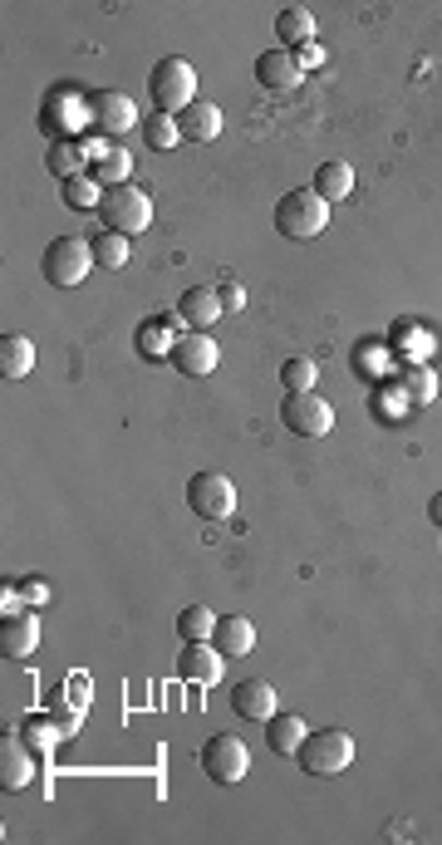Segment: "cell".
<instances>
[{
	"instance_id": "cell-1",
	"label": "cell",
	"mask_w": 442,
	"mask_h": 845,
	"mask_svg": "<svg viewBox=\"0 0 442 845\" xmlns=\"http://www.w3.org/2000/svg\"><path fill=\"white\" fill-rule=\"evenodd\" d=\"M147 98H153L157 114H172L177 118L182 108L196 104V69L187 64V59H177V55L157 59V69L147 74Z\"/></svg>"
},
{
	"instance_id": "cell-2",
	"label": "cell",
	"mask_w": 442,
	"mask_h": 845,
	"mask_svg": "<svg viewBox=\"0 0 442 845\" xmlns=\"http://www.w3.org/2000/svg\"><path fill=\"white\" fill-rule=\"evenodd\" d=\"M330 226V202H324L314 187H300V192H285L275 202V231L290 236V241H310Z\"/></svg>"
},
{
	"instance_id": "cell-3",
	"label": "cell",
	"mask_w": 442,
	"mask_h": 845,
	"mask_svg": "<svg viewBox=\"0 0 442 845\" xmlns=\"http://www.w3.org/2000/svg\"><path fill=\"white\" fill-rule=\"evenodd\" d=\"M98 222L104 231H118V236H138L153 226V197L143 187L123 182V187H108L104 192V206H98Z\"/></svg>"
},
{
	"instance_id": "cell-4",
	"label": "cell",
	"mask_w": 442,
	"mask_h": 845,
	"mask_svg": "<svg viewBox=\"0 0 442 845\" xmlns=\"http://www.w3.org/2000/svg\"><path fill=\"white\" fill-rule=\"evenodd\" d=\"M304 776H339L344 766L354 762V737L344 727H324V733H310L295 752Z\"/></svg>"
},
{
	"instance_id": "cell-5",
	"label": "cell",
	"mask_w": 442,
	"mask_h": 845,
	"mask_svg": "<svg viewBox=\"0 0 442 845\" xmlns=\"http://www.w3.org/2000/svg\"><path fill=\"white\" fill-rule=\"evenodd\" d=\"M88 265H94V246L79 241V236H55L45 246V281L59 285V290H74V285L88 281Z\"/></svg>"
},
{
	"instance_id": "cell-6",
	"label": "cell",
	"mask_w": 442,
	"mask_h": 845,
	"mask_svg": "<svg viewBox=\"0 0 442 845\" xmlns=\"http://www.w3.org/2000/svg\"><path fill=\"white\" fill-rule=\"evenodd\" d=\"M187 507L202 521H226L236 511V487L226 472H192L187 481Z\"/></svg>"
},
{
	"instance_id": "cell-7",
	"label": "cell",
	"mask_w": 442,
	"mask_h": 845,
	"mask_svg": "<svg viewBox=\"0 0 442 845\" xmlns=\"http://www.w3.org/2000/svg\"><path fill=\"white\" fill-rule=\"evenodd\" d=\"M202 772L212 776L216 786H236L251 776V752H246L241 737L216 733V737H206V747H202Z\"/></svg>"
},
{
	"instance_id": "cell-8",
	"label": "cell",
	"mask_w": 442,
	"mask_h": 845,
	"mask_svg": "<svg viewBox=\"0 0 442 845\" xmlns=\"http://www.w3.org/2000/svg\"><path fill=\"white\" fill-rule=\"evenodd\" d=\"M280 422L295 432V438H324V432L334 428V408L330 398H320V393H285L280 398Z\"/></svg>"
},
{
	"instance_id": "cell-9",
	"label": "cell",
	"mask_w": 442,
	"mask_h": 845,
	"mask_svg": "<svg viewBox=\"0 0 442 845\" xmlns=\"http://www.w3.org/2000/svg\"><path fill=\"white\" fill-rule=\"evenodd\" d=\"M84 108H88V128H94L98 138H108V143H114V138H123L128 128L138 123L133 98L118 94V88H94Z\"/></svg>"
},
{
	"instance_id": "cell-10",
	"label": "cell",
	"mask_w": 442,
	"mask_h": 845,
	"mask_svg": "<svg viewBox=\"0 0 442 845\" xmlns=\"http://www.w3.org/2000/svg\"><path fill=\"white\" fill-rule=\"evenodd\" d=\"M216 364H222V349H216V340L206 330L177 334V344H172V369L182 373V379H206Z\"/></svg>"
},
{
	"instance_id": "cell-11",
	"label": "cell",
	"mask_w": 442,
	"mask_h": 845,
	"mask_svg": "<svg viewBox=\"0 0 442 845\" xmlns=\"http://www.w3.org/2000/svg\"><path fill=\"white\" fill-rule=\"evenodd\" d=\"M39 757L45 752H35V747L25 742V737H0V786H5V792H25L29 782H35L39 776Z\"/></svg>"
},
{
	"instance_id": "cell-12",
	"label": "cell",
	"mask_w": 442,
	"mask_h": 845,
	"mask_svg": "<svg viewBox=\"0 0 442 845\" xmlns=\"http://www.w3.org/2000/svg\"><path fill=\"white\" fill-rule=\"evenodd\" d=\"M304 69L300 59H295V49H265V55H255V84L271 88V94H290V88H300Z\"/></svg>"
},
{
	"instance_id": "cell-13",
	"label": "cell",
	"mask_w": 442,
	"mask_h": 845,
	"mask_svg": "<svg viewBox=\"0 0 442 845\" xmlns=\"http://www.w3.org/2000/svg\"><path fill=\"white\" fill-rule=\"evenodd\" d=\"M177 674H182L187 683L212 688V683H222L226 658H222V648H216L212 639H202V644H187L182 654H177Z\"/></svg>"
},
{
	"instance_id": "cell-14",
	"label": "cell",
	"mask_w": 442,
	"mask_h": 845,
	"mask_svg": "<svg viewBox=\"0 0 442 845\" xmlns=\"http://www.w3.org/2000/svg\"><path fill=\"white\" fill-rule=\"evenodd\" d=\"M231 707L236 717H246V723H271L280 707H275V688L265 683V678H246V683L231 688Z\"/></svg>"
},
{
	"instance_id": "cell-15",
	"label": "cell",
	"mask_w": 442,
	"mask_h": 845,
	"mask_svg": "<svg viewBox=\"0 0 442 845\" xmlns=\"http://www.w3.org/2000/svg\"><path fill=\"white\" fill-rule=\"evenodd\" d=\"M35 644H39V619L29 615V609L0 619V654L5 658H29L35 654Z\"/></svg>"
},
{
	"instance_id": "cell-16",
	"label": "cell",
	"mask_w": 442,
	"mask_h": 845,
	"mask_svg": "<svg viewBox=\"0 0 442 845\" xmlns=\"http://www.w3.org/2000/svg\"><path fill=\"white\" fill-rule=\"evenodd\" d=\"M177 314H182V324H192V330H212L226 310H222V295H216L212 285H192V290H182V300H177Z\"/></svg>"
},
{
	"instance_id": "cell-17",
	"label": "cell",
	"mask_w": 442,
	"mask_h": 845,
	"mask_svg": "<svg viewBox=\"0 0 442 845\" xmlns=\"http://www.w3.org/2000/svg\"><path fill=\"white\" fill-rule=\"evenodd\" d=\"M177 133H182V143H212V138L222 133V108H216L212 98H196L192 108L177 114Z\"/></svg>"
},
{
	"instance_id": "cell-18",
	"label": "cell",
	"mask_w": 442,
	"mask_h": 845,
	"mask_svg": "<svg viewBox=\"0 0 442 845\" xmlns=\"http://www.w3.org/2000/svg\"><path fill=\"white\" fill-rule=\"evenodd\" d=\"M212 644L222 648V658H246L255 648V624L246 615H222L212 629Z\"/></svg>"
},
{
	"instance_id": "cell-19",
	"label": "cell",
	"mask_w": 442,
	"mask_h": 845,
	"mask_svg": "<svg viewBox=\"0 0 442 845\" xmlns=\"http://www.w3.org/2000/svg\"><path fill=\"white\" fill-rule=\"evenodd\" d=\"M35 369V340L29 334H0V379L20 383Z\"/></svg>"
},
{
	"instance_id": "cell-20",
	"label": "cell",
	"mask_w": 442,
	"mask_h": 845,
	"mask_svg": "<svg viewBox=\"0 0 442 845\" xmlns=\"http://www.w3.org/2000/svg\"><path fill=\"white\" fill-rule=\"evenodd\" d=\"M304 737H310V727H304V717H295V713H275L271 723H265V742H271L275 757H295Z\"/></svg>"
},
{
	"instance_id": "cell-21",
	"label": "cell",
	"mask_w": 442,
	"mask_h": 845,
	"mask_svg": "<svg viewBox=\"0 0 442 845\" xmlns=\"http://www.w3.org/2000/svg\"><path fill=\"white\" fill-rule=\"evenodd\" d=\"M177 320H182V314H157V320L138 324V349H143V359H163V354H172V344H177L172 324Z\"/></svg>"
},
{
	"instance_id": "cell-22",
	"label": "cell",
	"mask_w": 442,
	"mask_h": 845,
	"mask_svg": "<svg viewBox=\"0 0 442 845\" xmlns=\"http://www.w3.org/2000/svg\"><path fill=\"white\" fill-rule=\"evenodd\" d=\"M275 35H280V49H300L314 39V15L304 5H285L275 15Z\"/></svg>"
},
{
	"instance_id": "cell-23",
	"label": "cell",
	"mask_w": 442,
	"mask_h": 845,
	"mask_svg": "<svg viewBox=\"0 0 442 845\" xmlns=\"http://www.w3.org/2000/svg\"><path fill=\"white\" fill-rule=\"evenodd\" d=\"M104 192L108 187L98 182L94 172H79V177H69V182L59 187V197H64L69 212H98V206H104Z\"/></svg>"
},
{
	"instance_id": "cell-24",
	"label": "cell",
	"mask_w": 442,
	"mask_h": 845,
	"mask_svg": "<svg viewBox=\"0 0 442 845\" xmlns=\"http://www.w3.org/2000/svg\"><path fill=\"white\" fill-rule=\"evenodd\" d=\"M314 192H320L324 202H344V197L354 192V167L349 163H320L314 167Z\"/></svg>"
},
{
	"instance_id": "cell-25",
	"label": "cell",
	"mask_w": 442,
	"mask_h": 845,
	"mask_svg": "<svg viewBox=\"0 0 442 845\" xmlns=\"http://www.w3.org/2000/svg\"><path fill=\"white\" fill-rule=\"evenodd\" d=\"M20 737H25L35 752H49L55 742H64V733H59V723H55V713H25L20 717V727H15Z\"/></svg>"
},
{
	"instance_id": "cell-26",
	"label": "cell",
	"mask_w": 442,
	"mask_h": 845,
	"mask_svg": "<svg viewBox=\"0 0 442 845\" xmlns=\"http://www.w3.org/2000/svg\"><path fill=\"white\" fill-rule=\"evenodd\" d=\"M88 172L98 177L104 187H123L128 182V172H133V157H128V147H118V143H108V153L98 157Z\"/></svg>"
},
{
	"instance_id": "cell-27",
	"label": "cell",
	"mask_w": 442,
	"mask_h": 845,
	"mask_svg": "<svg viewBox=\"0 0 442 845\" xmlns=\"http://www.w3.org/2000/svg\"><path fill=\"white\" fill-rule=\"evenodd\" d=\"M403 398L408 403H432L438 398V379H432V369L428 364H403Z\"/></svg>"
},
{
	"instance_id": "cell-28",
	"label": "cell",
	"mask_w": 442,
	"mask_h": 845,
	"mask_svg": "<svg viewBox=\"0 0 442 845\" xmlns=\"http://www.w3.org/2000/svg\"><path fill=\"white\" fill-rule=\"evenodd\" d=\"M45 163H49V172H55L59 182H69V177H79V172H84V163H88V157H84V147H79V143H69V138H64V143H55V147L45 153Z\"/></svg>"
},
{
	"instance_id": "cell-29",
	"label": "cell",
	"mask_w": 442,
	"mask_h": 845,
	"mask_svg": "<svg viewBox=\"0 0 442 845\" xmlns=\"http://www.w3.org/2000/svg\"><path fill=\"white\" fill-rule=\"evenodd\" d=\"M216 619H222V615H212L206 605H187L182 615H177V634H182L187 644H202V639H212Z\"/></svg>"
},
{
	"instance_id": "cell-30",
	"label": "cell",
	"mask_w": 442,
	"mask_h": 845,
	"mask_svg": "<svg viewBox=\"0 0 442 845\" xmlns=\"http://www.w3.org/2000/svg\"><path fill=\"white\" fill-rule=\"evenodd\" d=\"M88 246H94V265H104V271H123V265H128V236L98 231Z\"/></svg>"
},
{
	"instance_id": "cell-31",
	"label": "cell",
	"mask_w": 442,
	"mask_h": 845,
	"mask_svg": "<svg viewBox=\"0 0 442 845\" xmlns=\"http://www.w3.org/2000/svg\"><path fill=\"white\" fill-rule=\"evenodd\" d=\"M143 143H147V147H157V153L177 147V143H182V133H177V118H172V114H153V118H143Z\"/></svg>"
},
{
	"instance_id": "cell-32",
	"label": "cell",
	"mask_w": 442,
	"mask_h": 845,
	"mask_svg": "<svg viewBox=\"0 0 442 845\" xmlns=\"http://www.w3.org/2000/svg\"><path fill=\"white\" fill-rule=\"evenodd\" d=\"M280 383H285V393H310L314 389V359H285Z\"/></svg>"
},
{
	"instance_id": "cell-33",
	"label": "cell",
	"mask_w": 442,
	"mask_h": 845,
	"mask_svg": "<svg viewBox=\"0 0 442 845\" xmlns=\"http://www.w3.org/2000/svg\"><path fill=\"white\" fill-rule=\"evenodd\" d=\"M49 713H55V723H59V733H64V737L79 733V703H74V698H69V703H64V693L49 698Z\"/></svg>"
},
{
	"instance_id": "cell-34",
	"label": "cell",
	"mask_w": 442,
	"mask_h": 845,
	"mask_svg": "<svg viewBox=\"0 0 442 845\" xmlns=\"http://www.w3.org/2000/svg\"><path fill=\"white\" fill-rule=\"evenodd\" d=\"M216 295H222V310H226V314H231V310H246V290H241L236 281H222V285H216Z\"/></svg>"
},
{
	"instance_id": "cell-35",
	"label": "cell",
	"mask_w": 442,
	"mask_h": 845,
	"mask_svg": "<svg viewBox=\"0 0 442 845\" xmlns=\"http://www.w3.org/2000/svg\"><path fill=\"white\" fill-rule=\"evenodd\" d=\"M295 59H300V69H314V64H324V49L310 39V45H300V49H295Z\"/></svg>"
},
{
	"instance_id": "cell-36",
	"label": "cell",
	"mask_w": 442,
	"mask_h": 845,
	"mask_svg": "<svg viewBox=\"0 0 442 845\" xmlns=\"http://www.w3.org/2000/svg\"><path fill=\"white\" fill-rule=\"evenodd\" d=\"M45 595H49V590H45V580H35V575H29L25 585H20V599H25V605H39Z\"/></svg>"
},
{
	"instance_id": "cell-37",
	"label": "cell",
	"mask_w": 442,
	"mask_h": 845,
	"mask_svg": "<svg viewBox=\"0 0 442 845\" xmlns=\"http://www.w3.org/2000/svg\"><path fill=\"white\" fill-rule=\"evenodd\" d=\"M428 516H432V521H438V526H442V497H432V507H428Z\"/></svg>"
}]
</instances>
